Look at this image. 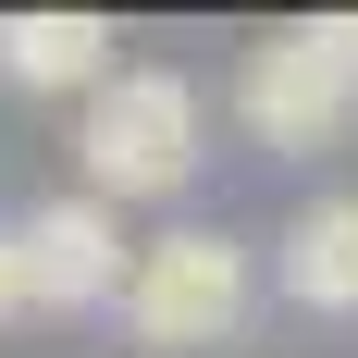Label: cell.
I'll return each instance as SVG.
<instances>
[{
  "mask_svg": "<svg viewBox=\"0 0 358 358\" xmlns=\"http://www.w3.org/2000/svg\"><path fill=\"white\" fill-rule=\"evenodd\" d=\"M198 148H210V111H198V87H185L173 62H124L87 99V136H74V161H87V198H173L185 173H198Z\"/></svg>",
  "mask_w": 358,
  "mask_h": 358,
  "instance_id": "6da1fadb",
  "label": "cell"
},
{
  "mask_svg": "<svg viewBox=\"0 0 358 358\" xmlns=\"http://www.w3.org/2000/svg\"><path fill=\"white\" fill-rule=\"evenodd\" d=\"M248 296H259V248L222 235V222H173L136 248V285H124V334L161 358L185 346H235L248 334Z\"/></svg>",
  "mask_w": 358,
  "mask_h": 358,
  "instance_id": "7a4b0ae2",
  "label": "cell"
},
{
  "mask_svg": "<svg viewBox=\"0 0 358 358\" xmlns=\"http://www.w3.org/2000/svg\"><path fill=\"white\" fill-rule=\"evenodd\" d=\"M346 111H358V62L322 37V13H309V25H272L248 62H235V124H248V148H272V161L334 148Z\"/></svg>",
  "mask_w": 358,
  "mask_h": 358,
  "instance_id": "3957f363",
  "label": "cell"
},
{
  "mask_svg": "<svg viewBox=\"0 0 358 358\" xmlns=\"http://www.w3.org/2000/svg\"><path fill=\"white\" fill-rule=\"evenodd\" d=\"M25 222V285L37 309H124V285H136V235L111 222V198H87V185H62V198H37Z\"/></svg>",
  "mask_w": 358,
  "mask_h": 358,
  "instance_id": "277c9868",
  "label": "cell"
},
{
  "mask_svg": "<svg viewBox=\"0 0 358 358\" xmlns=\"http://www.w3.org/2000/svg\"><path fill=\"white\" fill-rule=\"evenodd\" d=\"M111 25L99 13H0V87L25 99H99L111 87Z\"/></svg>",
  "mask_w": 358,
  "mask_h": 358,
  "instance_id": "5b68a950",
  "label": "cell"
},
{
  "mask_svg": "<svg viewBox=\"0 0 358 358\" xmlns=\"http://www.w3.org/2000/svg\"><path fill=\"white\" fill-rule=\"evenodd\" d=\"M272 285H285L309 322H358V185H334V198H309V210L285 222Z\"/></svg>",
  "mask_w": 358,
  "mask_h": 358,
  "instance_id": "8992f818",
  "label": "cell"
},
{
  "mask_svg": "<svg viewBox=\"0 0 358 358\" xmlns=\"http://www.w3.org/2000/svg\"><path fill=\"white\" fill-rule=\"evenodd\" d=\"M13 309H37V285H25V222L0 210V322H13Z\"/></svg>",
  "mask_w": 358,
  "mask_h": 358,
  "instance_id": "52a82bcc",
  "label": "cell"
},
{
  "mask_svg": "<svg viewBox=\"0 0 358 358\" xmlns=\"http://www.w3.org/2000/svg\"><path fill=\"white\" fill-rule=\"evenodd\" d=\"M322 37H334V50H346V62H358V13H322Z\"/></svg>",
  "mask_w": 358,
  "mask_h": 358,
  "instance_id": "ba28073f",
  "label": "cell"
}]
</instances>
